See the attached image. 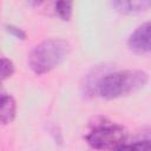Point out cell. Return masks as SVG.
I'll list each match as a JSON object with an SVG mask.
<instances>
[{
    "label": "cell",
    "instance_id": "6da1fadb",
    "mask_svg": "<svg viewBox=\"0 0 151 151\" xmlns=\"http://www.w3.org/2000/svg\"><path fill=\"white\" fill-rule=\"evenodd\" d=\"M149 81V76L139 70H124L104 74L98 85L97 93L105 99H116L143 88Z\"/></svg>",
    "mask_w": 151,
    "mask_h": 151
},
{
    "label": "cell",
    "instance_id": "7a4b0ae2",
    "mask_svg": "<svg viewBox=\"0 0 151 151\" xmlns=\"http://www.w3.org/2000/svg\"><path fill=\"white\" fill-rule=\"evenodd\" d=\"M71 46L64 39H47L34 46L28 55V66L38 76L59 66L70 54Z\"/></svg>",
    "mask_w": 151,
    "mask_h": 151
},
{
    "label": "cell",
    "instance_id": "3957f363",
    "mask_svg": "<svg viewBox=\"0 0 151 151\" xmlns=\"http://www.w3.org/2000/svg\"><path fill=\"white\" fill-rule=\"evenodd\" d=\"M127 140L126 130L117 124L109 120H101L97 123L93 129L86 136L87 144L97 150H118L122 144Z\"/></svg>",
    "mask_w": 151,
    "mask_h": 151
},
{
    "label": "cell",
    "instance_id": "277c9868",
    "mask_svg": "<svg viewBox=\"0 0 151 151\" xmlns=\"http://www.w3.org/2000/svg\"><path fill=\"white\" fill-rule=\"evenodd\" d=\"M129 48L136 54H147L151 51V25L149 21L138 26L127 40Z\"/></svg>",
    "mask_w": 151,
    "mask_h": 151
},
{
    "label": "cell",
    "instance_id": "5b68a950",
    "mask_svg": "<svg viewBox=\"0 0 151 151\" xmlns=\"http://www.w3.org/2000/svg\"><path fill=\"white\" fill-rule=\"evenodd\" d=\"M112 7L124 15H137L150 8L151 0H111Z\"/></svg>",
    "mask_w": 151,
    "mask_h": 151
},
{
    "label": "cell",
    "instance_id": "8992f818",
    "mask_svg": "<svg viewBox=\"0 0 151 151\" xmlns=\"http://www.w3.org/2000/svg\"><path fill=\"white\" fill-rule=\"evenodd\" d=\"M17 114V104L12 96L0 93V124L6 125L14 120Z\"/></svg>",
    "mask_w": 151,
    "mask_h": 151
},
{
    "label": "cell",
    "instance_id": "52a82bcc",
    "mask_svg": "<svg viewBox=\"0 0 151 151\" xmlns=\"http://www.w3.org/2000/svg\"><path fill=\"white\" fill-rule=\"evenodd\" d=\"M103 66H97L96 68H93L85 78V83L83 85L84 88V93L88 94V96H93L97 93V85L100 80V78L103 77Z\"/></svg>",
    "mask_w": 151,
    "mask_h": 151
},
{
    "label": "cell",
    "instance_id": "ba28073f",
    "mask_svg": "<svg viewBox=\"0 0 151 151\" xmlns=\"http://www.w3.org/2000/svg\"><path fill=\"white\" fill-rule=\"evenodd\" d=\"M72 7H73V0H57L54 4L55 14L63 21H68L71 19Z\"/></svg>",
    "mask_w": 151,
    "mask_h": 151
},
{
    "label": "cell",
    "instance_id": "9c48e42d",
    "mask_svg": "<svg viewBox=\"0 0 151 151\" xmlns=\"http://www.w3.org/2000/svg\"><path fill=\"white\" fill-rule=\"evenodd\" d=\"M150 137H139L131 142H125L119 146L118 150H149L150 149Z\"/></svg>",
    "mask_w": 151,
    "mask_h": 151
},
{
    "label": "cell",
    "instance_id": "30bf717a",
    "mask_svg": "<svg viewBox=\"0 0 151 151\" xmlns=\"http://www.w3.org/2000/svg\"><path fill=\"white\" fill-rule=\"evenodd\" d=\"M14 73V64L7 58H0V84L11 78Z\"/></svg>",
    "mask_w": 151,
    "mask_h": 151
},
{
    "label": "cell",
    "instance_id": "8fae6325",
    "mask_svg": "<svg viewBox=\"0 0 151 151\" xmlns=\"http://www.w3.org/2000/svg\"><path fill=\"white\" fill-rule=\"evenodd\" d=\"M6 31H7L11 35L15 37L17 39H21V40L26 39V33H25L21 28L17 27V26H14V25H7V26H6Z\"/></svg>",
    "mask_w": 151,
    "mask_h": 151
},
{
    "label": "cell",
    "instance_id": "7c38bea8",
    "mask_svg": "<svg viewBox=\"0 0 151 151\" xmlns=\"http://www.w3.org/2000/svg\"><path fill=\"white\" fill-rule=\"evenodd\" d=\"M28 1H29V4H31L32 6H39V5L44 4L46 0H28Z\"/></svg>",
    "mask_w": 151,
    "mask_h": 151
}]
</instances>
